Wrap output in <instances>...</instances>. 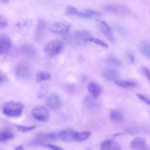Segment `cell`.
<instances>
[{"label":"cell","mask_w":150,"mask_h":150,"mask_svg":"<svg viewBox=\"0 0 150 150\" xmlns=\"http://www.w3.org/2000/svg\"><path fill=\"white\" fill-rule=\"evenodd\" d=\"M115 83L118 86L123 87H133L136 86L135 82L130 81L117 80L115 81Z\"/></svg>","instance_id":"22"},{"label":"cell","mask_w":150,"mask_h":150,"mask_svg":"<svg viewBox=\"0 0 150 150\" xmlns=\"http://www.w3.org/2000/svg\"><path fill=\"white\" fill-rule=\"evenodd\" d=\"M14 149L16 150H23L24 149V148L22 145H19L15 147L14 148Z\"/></svg>","instance_id":"37"},{"label":"cell","mask_w":150,"mask_h":150,"mask_svg":"<svg viewBox=\"0 0 150 150\" xmlns=\"http://www.w3.org/2000/svg\"><path fill=\"white\" fill-rule=\"evenodd\" d=\"M4 75L1 74H0V84L1 85L3 84L5 81V77Z\"/></svg>","instance_id":"36"},{"label":"cell","mask_w":150,"mask_h":150,"mask_svg":"<svg viewBox=\"0 0 150 150\" xmlns=\"http://www.w3.org/2000/svg\"><path fill=\"white\" fill-rule=\"evenodd\" d=\"M71 24L66 22L60 21L56 22L50 28L51 31L56 34H63L69 32Z\"/></svg>","instance_id":"5"},{"label":"cell","mask_w":150,"mask_h":150,"mask_svg":"<svg viewBox=\"0 0 150 150\" xmlns=\"http://www.w3.org/2000/svg\"><path fill=\"white\" fill-rule=\"evenodd\" d=\"M9 0H0V1L2 3L6 4L8 2Z\"/></svg>","instance_id":"40"},{"label":"cell","mask_w":150,"mask_h":150,"mask_svg":"<svg viewBox=\"0 0 150 150\" xmlns=\"http://www.w3.org/2000/svg\"><path fill=\"white\" fill-rule=\"evenodd\" d=\"M142 70L144 75L150 82V70L148 68L144 66L142 67Z\"/></svg>","instance_id":"32"},{"label":"cell","mask_w":150,"mask_h":150,"mask_svg":"<svg viewBox=\"0 0 150 150\" xmlns=\"http://www.w3.org/2000/svg\"><path fill=\"white\" fill-rule=\"evenodd\" d=\"M29 74L28 68L26 66L22 64L19 65L16 70V76L18 79H26L28 77Z\"/></svg>","instance_id":"12"},{"label":"cell","mask_w":150,"mask_h":150,"mask_svg":"<svg viewBox=\"0 0 150 150\" xmlns=\"http://www.w3.org/2000/svg\"><path fill=\"white\" fill-rule=\"evenodd\" d=\"M15 126L17 128V129L18 131L23 132H27L32 130L36 127V126L35 125L25 126L16 125Z\"/></svg>","instance_id":"28"},{"label":"cell","mask_w":150,"mask_h":150,"mask_svg":"<svg viewBox=\"0 0 150 150\" xmlns=\"http://www.w3.org/2000/svg\"><path fill=\"white\" fill-rule=\"evenodd\" d=\"M64 14L67 16H75L83 18H88L92 17L86 11L84 12H81L71 6L66 7L65 10Z\"/></svg>","instance_id":"7"},{"label":"cell","mask_w":150,"mask_h":150,"mask_svg":"<svg viewBox=\"0 0 150 150\" xmlns=\"http://www.w3.org/2000/svg\"><path fill=\"white\" fill-rule=\"evenodd\" d=\"M38 137L40 139L53 140L57 139L58 135L56 133H40L38 134Z\"/></svg>","instance_id":"23"},{"label":"cell","mask_w":150,"mask_h":150,"mask_svg":"<svg viewBox=\"0 0 150 150\" xmlns=\"http://www.w3.org/2000/svg\"><path fill=\"white\" fill-rule=\"evenodd\" d=\"M63 46V43L62 41L58 39H53L45 44L43 48V51L47 56L54 57L61 51Z\"/></svg>","instance_id":"2"},{"label":"cell","mask_w":150,"mask_h":150,"mask_svg":"<svg viewBox=\"0 0 150 150\" xmlns=\"http://www.w3.org/2000/svg\"><path fill=\"white\" fill-rule=\"evenodd\" d=\"M129 145L132 149H134L145 150L147 148L146 139L141 137H137L132 139Z\"/></svg>","instance_id":"8"},{"label":"cell","mask_w":150,"mask_h":150,"mask_svg":"<svg viewBox=\"0 0 150 150\" xmlns=\"http://www.w3.org/2000/svg\"><path fill=\"white\" fill-rule=\"evenodd\" d=\"M49 91L48 85L46 84H43L40 86L37 91V96L40 98L45 97L48 94Z\"/></svg>","instance_id":"20"},{"label":"cell","mask_w":150,"mask_h":150,"mask_svg":"<svg viewBox=\"0 0 150 150\" xmlns=\"http://www.w3.org/2000/svg\"><path fill=\"white\" fill-rule=\"evenodd\" d=\"M102 150H120L121 147L117 142L110 139H107L103 141L101 146Z\"/></svg>","instance_id":"10"},{"label":"cell","mask_w":150,"mask_h":150,"mask_svg":"<svg viewBox=\"0 0 150 150\" xmlns=\"http://www.w3.org/2000/svg\"><path fill=\"white\" fill-rule=\"evenodd\" d=\"M31 112L34 117L40 121H46L49 117L48 110L45 106L42 105L35 106L32 109Z\"/></svg>","instance_id":"3"},{"label":"cell","mask_w":150,"mask_h":150,"mask_svg":"<svg viewBox=\"0 0 150 150\" xmlns=\"http://www.w3.org/2000/svg\"><path fill=\"white\" fill-rule=\"evenodd\" d=\"M128 55L131 64H133L134 62V56L132 54H129Z\"/></svg>","instance_id":"35"},{"label":"cell","mask_w":150,"mask_h":150,"mask_svg":"<svg viewBox=\"0 0 150 150\" xmlns=\"http://www.w3.org/2000/svg\"><path fill=\"white\" fill-rule=\"evenodd\" d=\"M95 23L97 28L111 42H115V38L109 25L104 21L99 19L96 20Z\"/></svg>","instance_id":"4"},{"label":"cell","mask_w":150,"mask_h":150,"mask_svg":"<svg viewBox=\"0 0 150 150\" xmlns=\"http://www.w3.org/2000/svg\"><path fill=\"white\" fill-rule=\"evenodd\" d=\"M14 137L13 134L8 131H2L0 134V141L2 142H6L12 139Z\"/></svg>","instance_id":"25"},{"label":"cell","mask_w":150,"mask_h":150,"mask_svg":"<svg viewBox=\"0 0 150 150\" xmlns=\"http://www.w3.org/2000/svg\"><path fill=\"white\" fill-rule=\"evenodd\" d=\"M122 134L121 133H117L113 134L112 135V137L113 138H115L116 137L121 135Z\"/></svg>","instance_id":"38"},{"label":"cell","mask_w":150,"mask_h":150,"mask_svg":"<svg viewBox=\"0 0 150 150\" xmlns=\"http://www.w3.org/2000/svg\"><path fill=\"white\" fill-rule=\"evenodd\" d=\"M139 47L141 52L145 56L150 58V44L143 41L139 45Z\"/></svg>","instance_id":"17"},{"label":"cell","mask_w":150,"mask_h":150,"mask_svg":"<svg viewBox=\"0 0 150 150\" xmlns=\"http://www.w3.org/2000/svg\"><path fill=\"white\" fill-rule=\"evenodd\" d=\"M110 118L113 122H122L124 119L122 114L117 110L112 111L110 114Z\"/></svg>","instance_id":"19"},{"label":"cell","mask_w":150,"mask_h":150,"mask_svg":"<svg viewBox=\"0 0 150 150\" xmlns=\"http://www.w3.org/2000/svg\"><path fill=\"white\" fill-rule=\"evenodd\" d=\"M119 74L116 70L111 69L105 70L103 73L102 76L108 81L116 80L118 77Z\"/></svg>","instance_id":"13"},{"label":"cell","mask_w":150,"mask_h":150,"mask_svg":"<svg viewBox=\"0 0 150 150\" xmlns=\"http://www.w3.org/2000/svg\"><path fill=\"white\" fill-rule=\"evenodd\" d=\"M74 132L67 130L61 131L59 134V137L64 142H69L74 140L73 134Z\"/></svg>","instance_id":"16"},{"label":"cell","mask_w":150,"mask_h":150,"mask_svg":"<svg viewBox=\"0 0 150 150\" xmlns=\"http://www.w3.org/2000/svg\"></svg>","instance_id":"41"},{"label":"cell","mask_w":150,"mask_h":150,"mask_svg":"<svg viewBox=\"0 0 150 150\" xmlns=\"http://www.w3.org/2000/svg\"><path fill=\"white\" fill-rule=\"evenodd\" d=\"M8 22L7 18L4 16L0 15V29H3L7 27Z\"/></svg>","instance_id":"30"},{"label":"cell","mask_w":150,"mask_h":150,"mask_svg":"<svg viewBox=\"0 0 150 150\" xmlns=\"http://www.w3.org/2000/svg\"><path fill=\"white\" fill-rule=\"evenodd\" d=\"M11 46V42L9 38L2 34L0 35V54L4 55L7 54Z\"/></svg>","instance_id":"6"},{"label":"cell","mask_w":150,"mask_h":150,"mask_svg":"<svg viewBox=\"0 0 150 150\" xmlns=\"http://www.w3.org/2000/svg\"><path fill=\"white\" fill-rule=\"evenodd\" d=\"M136 95L139 99L147 105H150V100H149L141 94L138 93H137Z\"/></svg>","instance_id":"31"},{"label":"cell","mask_w":150,"mask_h":150,"mask_svg":"<svg viewBox=\"0 0 150 150\" xmlns=\"http://www.w3.org/2000/svg\"><path fill=\"white\" fill-rule=\"evenodd\" d=\"M86 11L89 13L93 17L100 16L101 13L100 12L96 10L92 9H87Z\"/></svg>","instance_id":"34"},{"label":"cell","mask_w":150,"mask_h":150,"mask_svg":"<svg viewBox=\"0 0 150 150\" xmlns=\"http://www.w3.org/2000/svg\"><path fill=\"white\" fill-rule=\"evenodd\" d=\"M103 8L106 11L113 13H117L120 11V9L117 7L112 5H106Z\"/></svg>","instance_id":"29"},{"label":"cell","mask_w":150,"mask_h":150,"mask_svg":"<svg viewBox=\"0 0 150 150\" xmlns=\"http://www.w3.org/2000/svg\"><path fill=\"white\" fill-rule=\"evenodd\" d=\"M21 51L23 54L30 57L33 56L35 53L34 47L30 45H26L23 46L21 48Z\"/></svg>","instance_id":"18"},{"label":"cell","mask_w":150,"mask_h":150,"mask_svg":"<svg viewBox=\"0 0 150 150\" xmlns=\"http://www.w3.org/2000/svg\"><path fill=\"white\" fill-rule=\"evenodd\" d=\"M91 134V132L89 131H85L81 132H74L73 139L77 142H82L87 139Z\"/></svg>","instance_id":"14"},{"label":"cell","mask_w":150,"mask_h":150,"mask_svg":"<svg viewBox=\"0 0 150 150\" xmlns=\"http://www.w3.org/2000/svg\"><path fill=\"white\" fill-rule=\"evenodd\" d=\"M83 41L93 42L105 48L108 47V45L106 43L100 40L93 37H88L85 38Z\"/></svg>","instance_id":"24"},{"label":"cell","mask_w":150,"mask_h":150,"mask_svg":"<svg viewBox=\"0 0 150 150\" xmlns=\"http://www.w3.org/2000/svg\"><path fill=\"white\" fill-rule=\"evenodd\" d=\"M60 100L58 95L53 93L51 94L47 98L46 104L50 108L52 109H56L60 105Z\"/></svg>","instance_id":"9"},{"label":"cell","mask_w":150,"mask_h":150,"mask_svg":"<svg viewBox=\"0 0 150 150\" xmlns=\"http://www.w3.org/2000/svg\"><path fill=\"white\" fill-rule=\"evenodd\" d=\"M88 90L91 95L94 98L98 97L101 92V88L100 85L94 82H90L87 86Z\"/></svg>","instance_id":"11"},{"label":"cell","mask_w":150,"mask_h":150,"mask_svg":"<svg viewBox=\"0 0 150 150\" xmlns=\"http://www.w3.org/2000/svg\"><path fill=\"white\" fill-rule=\"evenodd\" d=\"M32 24V21L28 19H22L16 23V26L21 29H27L29 28Z\"/></svg>","instance_id":"21"},{"label":"cell","mask_w":150,"mask_h":150,"mask_svg":"<svg viewBox=\"0 0 150 150\" xmlns=\"http://www.w3.org/2000/svg\"><path fill=\"white\" fill-rule=\"evenodd\" d=\"M43 146L48 147L51 149L55 150H62L63 149L62 148L59 146L51 144H44Z\"/></svg>","instance_id":"33"},{"label":"cell","mask_w":150,"mask_h":150,"mask_svg":"<svg viewBox=\"0 0 150 150\" xmlns=\"http://www.w3.org/2000/svg\"><path fill=\"white\" fill-rule=\"evenodd\" d=\"M23 107L24 105L22 103L10 100L4 104L2 111L4 115L8 117H18L21 115Z\"/></svg>","instance_id":"1"},{"label":"cell","mask_w":150,"mask_h":150,"mask_svg":"<svg viewBox=\"0 0 150 150\" xmlns=\"http://www.w3.org/2000/svg\"><path fill=\"white\" fill-rule=\"evenodd\" d=\"M35 77L37 82L39 83L49 79L51 75L47 71L38 69L37 71Z\"/></svg>","instance_id":"15"},{"label":"cell","mask_w":150,"mask_h":150,"mask_svg":"<svg viewBox=\"0 0 150 150\" xmlns=\"http://www.w3.org/2000/svg\"><path fill=\"white\" fill-rule=\"evenodd\" d=\"M84 60V59H83V57L82 56H80L78 58L79 61L81 63L83 62Z\"/></svg>","instance_id":"39"},{"label":"cell","mask_w":150,"mask_h":150,"mask_svg":"<svg viewBox=\"0 0 150 150\" xmlns=\"http://www.w3.org/2000/svg\"><path fill=\"white\" fill-rule=\"evenodd\" d=\"M89 33L85 30H78L76 31L74 33V35L77 40H83L86 38L89 37Z\"/></svg>","instance_id":"26"},{"label":"cell","mask_w":150,"mask_h":150,"mask_svg":"<svg viewBox=\"0 0 150 150\" xmlns=\"http://www.w3.org/2000/svg\"><path fill=\"white\" fill-rule=\"evenodd\" d=\"M107 63L109 65L119 66L122 64L121 61L118 58L113 57H108L106 60Z\"/></svg>","instance_id":"27"}]
</instances>
